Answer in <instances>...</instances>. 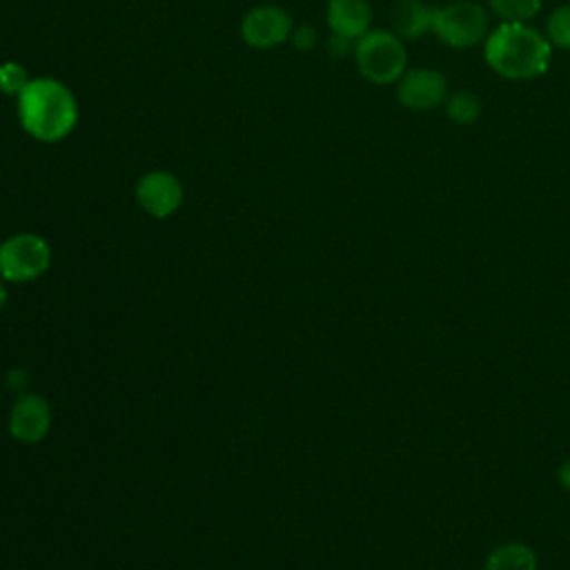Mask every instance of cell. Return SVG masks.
Listing matches in <instances>:
<instances>
[{
	"label": "cell",
	"mask_w": 570,
	"mask_h": 570,
	"mask_svg": "<svg viewBox=\"0 0 570 570\" xmlns=\"http://www.w3.org/2000/svg\"><path fill=\"white\" fill-rule=\"evenodd\" d=\"M546 38L552 47L570 49V4H561L548 16Z\"/></svg>",
	"instance_id": "obj_15"
},
{
	"label": "cell",
	"mask_w": 570,
	"mask_h": 570,
	"mask_svg": "<svg viewBox=\"0 0 570 570\" xmlns=\"http://www.w3.org/2000/svg\"><path fill=\"white\" fill-rule=\"evenodd\" d=\"M9 436L22 445L40 443L51 430V405L42 394L22 392L9 407Z\"/></svg>",
	"instance_id": "obj_9"
},
{
	"label": "cell",
	"mask_w": 570,
	"mask_h": 570,
	"mask_svg": "<svg viewBox=\"0 0 570 570\" xmlns=\"http://www.w3.org/2000/svg\"><path fill=\"white\" fill-rule=\"evenodd\" d=\"M7 298H9V294H7V285H4V281L0 278V312L4 309V305H7Z\"/></svg>",
	"instance_id": "obj_20"
},
{
	"label": "cell",
	"mask_w": 570,
	"mask_h": 570,
	"mask_svg": "<svg viewBox=\"0 0 570 570\" xmlns=\"http://www.w3.org/2000/svg\"><path fill=\"white\" fill-rule=\"evenodd\" d=\"M294 31L292 13L278 4H258L240 20V38L247 47L272 49L289 40Z\"/></svg>",
	"instance_id": "obj_8"
},
{
	"label": "cell",
	"mask_w": 570,
	"mask_h": 570,
	"mask_svg": "<svg viewBox=\"0 0 570 570\" xmlns=\"http://www.w3.org/2000/svg\"><path fill=\"white\" fill-rule=\"evenodd\" d=\"M51 245L33 232L11 234L0 243V278L4 283H31L47 274Z\"/></svg>",
	"instance_id": "obj_5"
},
{
	"label": "cell",
	"mask_w": 570,
	"mask_h": 570,
	"mask_svg": "<svg viewBox=\"0 0 570 570\" xmlns=\"http://www.w3.org/2000/svg\"><path fill=\"white\" fill-rule=\"evenodd\" d=\"M539 557L523 541H503L494 546L483 563V570H537Z\"/></svg>",
	"instance_id": "obj_12"
},
{
	"label": "cell",
	"mask_w": 570,
	"mask_h": 570,
	"mask_svg": "<svg viewBox=\"0 0 570 570\" xmlns=\"http://www.w3.org/2000/svg\"><path fill=\"white\" fill-rule=\"evenodd\" d=\"M20 127L38 142H60L78 125L80 109L73 91L51 76L31 78L16 96Z\"/></svg>",
	"instance_id": "obj_1"
},
{
	"label": "cell",
	"mask_w": 570,
	"mask_h": 570,
	"mask_svg": "<svg viewBox=\"0 0 570 570\" xmlns=\"http://www.w3.org/2000/svg\"><path fill=\"white\" fill-rule=\"evenodd\" d=\"M352 56L358 73L374 85H392L407 69L405 40L390 29H370L356 40Z\"/></svg>",
	"instance_id": "obj_3"
},
{
	"label": "cell",
	"mask_w": 570,
	"mask_h": 570,
	"mask_svg": "<svg viewBox=\"0 0 570 570\" xmlns=\"http://www.w3.org/2000/svg\"><path fill=\"white\" fill-rule=\"evenodd\" d=\"M354 45H356V40H350V38H343V36L332 33L330 40H327V51H330L334 58H343V56H347V53H354Z\"/></svg>",
	"instance_id": "obj_18"
},
{
	"label": "cell",
	"mask_w": 570,
	"mask_h": 570,
	"mask_svg": "<svg viewBox=\"0 0 570 570\" xmlns=\"http://www.w3.org/2000/svg\"><path fill=\"white\" fill-rule=\"evenodd\" d=\"M445 114L448 118L454 122V125H461V127H468V125H474L481 116V98L470 91V89H456V91H450L445 102Z\"/></svg>",
	"instance_id": "obj_13"
},
{
	"label": "cell",
	"mask_w": 570,
	"mask_h": 570,
	"mask_svg": "<svg viewBox=\"0 0 570 570\" xmlns=\"http://www.w3.org/2000/svg\"><path fill=\"white\" fill-rule=\"evenodd\" d=\"M29 80H31L29 71L22 62H18V60L0 62V94L16 98Z\"/></svg>",
	"instance_id": "obj_16"
},
{
	"label": "cell",
	"mask_w": 570,
	"mask_h": 570,
	"mask_svg": "<svg viewBox=\"0 0 570 570\" xmlns=\"http://www.w3.org/2000/svg\"><path fill=\"white\" fill-rule=\"evenodd\" d=\"M432 31L436 38L454 49H470L485 42L490 33V13L472 0H456L445 7H434Z\"/></svg>",
	"instance_id": "obj_4"
},
{
	"label": "cell",
	"mask_w": 570,
	"mask_h": 570,
	"mask_svg": "<svg viewBox=\"0 0 570 570\" xmlns=\"http://www.w3.org/2000/svg\"><path fill=\"white\" fill-rule=\"evenodd\" d=\"M434 7L421 0H396L390 7V31L401 40H416L432 31Z\"/></svg>",
	"instance_id": "obj_11"
},
{
	"label": "cell",
	"mask_w": 570,
	"mask_h": 570,
	"mask_svg": "<svg viewBox=\"0 0 570 570\" xmlns=\"http://www.w3.org/2000/svg\"><path fill=\"white\" fill-rule=\"evenodd\" d=\"M134 198L138 207L151 218H169L180 209L185 189L176 174L167 169H151L138 178Z\"/></svg>",
	"instance_id": "obj_7"
},
{
	"label": "cell",
	"mask_w": 570,
	"mask_h": 570,
	"mask_svg": "<svg viewBox=\"0 0 570 570\" xmlns=\"http://www.w3.org/2000/svg\"><path fill=\"white\" fill-rule=\"evenodd\" d=\"M488 7L501 22H530L541 11V0H488Z\"/></svg>",
	"instance_id": "obj_14"
},
{
	"label": "cell",
	"mask_w": 570,
	"mask_h": 570,
	"mask_svg": "<svg viewBox=\"0 0 570 570\" xmlns=\"http://www.w3.org/2000/svg\"><path fill=\"white\" fill-rule=\"evenodd\" d=\"M325 18L332 33L358 40L372 29L374 9L370 0H330Z\"/></svg>",
	"instance_id": "obj_10"
},
{
	"label": "cell",
	"mask_w": 570,
	"mask_h": 570,
	"mask_svg": "<svg viewBox=\"0 0 570 570\" xmlns=\"http://www.w3.org/2000/svg\"><path fill=\"white\" fill-rule=\"evenodd\" d=\"M488 67L508 80H530L548 71L552 45L530 22H501L483 42Z\"/></svg>",
	"instance_id": "obj_2"
},
{
	"label": "cell",
	"mask_w": 570,
	"mask_h": 570,
	"mask_svg": "<svg viewBox=\"0 0 570 570\" xmlns=\"http://www.w3.org/2000/svg\"><path fill=\"white\" fill-rule=\"evenodd\" d=\"M289 40H292V45H294L298 51H309V49L316 45V29L309 27V24L294 27Z\"/></svg>",
	"instance_id": "obj_17"
},
{
	"label": "cell",
	"mask_w": 570,
	"mask_h": 570,
	"mask_svg": "<svg viewBox=\"0 0 570 570\" xmlns=\"http://www.w3.org/2000/svg\"><path fill=\"white\" fill-rule=\"evenodd\" d=\"M557 483H559L561 490L570 492V456L559 463V468H557Z\"/></svg>",
	"instance_id": "obj_19"
},
{
	"label": "cell",
	"mask_w": 570,
	"mask_h": 570,
	"mask_svg": "<svg viewBox=\"0 0 570 570\" xmlns=\"http://www.w3.org/2000/svg\"><path fill=\"white\" fill-rule=\"evenodd\" d=\"M394 85L396 100L410 111H432L441 107L450 94L448 78L430 67H407Z\"/></svg>",
	"instance_id": "obj_6"
}]
</instances>
